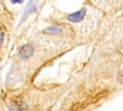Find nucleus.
Returning <instances> with one entry per match:
<instances>
[{"label":"nucleus","mask_w":123,"mask_h":111,"mask_svg":"<svg viewBox=\"0 0 123 111\" xmlns=\"http://www.w3.org/2000/svg\"><path fill=\"white\" fill-rule=\"evenodd\" d=\"M4 40H5V32L0 28V48L4 43Z\"/></svg>","instance_id":"f03ea898"},{"label":"nucleus","mask_w":123,"mask_h":111,"mask_svg":"<svg viewBox=\"0 0 123 111\" xmlns=\"http://www.w3.org/2000/svg\"><path fill=\"white\" fill-rule=\"evenodd\" d=\"M34 53H35V47H34V45H32L30 43L23 44L18 49V55L22 60L30 59L31 57H33Z\"/></svg>","instance_id":"f257e3e1"}]
</instances>
